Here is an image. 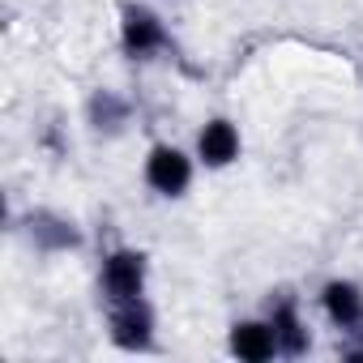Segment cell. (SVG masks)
<instances>
[{"instance_id": "obj_1", "label": "cell", "mask_w": 363, "mask_h": 363, "mask_svg": "<svg viewBox=\"0 0 363 363\" xmlns=\"http://www.w3.org/2000/svg\"><path fill=\"white\" fill-rule=\"evenodd\" d=\"M116 39H120V52L133 65H154L167 52H175L171 26H167V18L150 5V0H124L120 22H116Z\"/></svg>"}, {"instance_id": "obj_2", "label": "cell", "mask_w": 363, "mask_h": 363, "mask_svg": "<svg viewBox=\"0 0 363 363\" xmlns=\"http://www.w3.org/2000/svg\"><path fill=\"white\" fill-rule=\"evenodd\" d=\"M197 154L175 141H150L141 158V184L158 201H184L197 184Z\"/></svg>"}, {"instance_id": "obj_3", "label": "cell", "mask_w": 363, "mask_h": 363, "mask_svg": "<svg viewBox=\"0 0 363 363\" xmlns=\"http://www.w3.org/2000/svg\"><path fill=\"white\" fill-rule=\"evenodd\" d=\"M150 291V252L133 244H116L99 261V295L103 303H124L141 299Z\"/></svg>"}, {"instance_id": "obj_4", "label": "cell", "mask_w": 363, "mask_h": 363, "mask_svg": "<svg viewBox=\"0 0 363 363\" xmlns=\"http://www.w3.org/2000/svg\"><path fill=\"white\" fill-rule=\"evenodd\" d=\"M107 342L124 354L158 350V312H154V303L145 295L124 299V303H107Z\"/></svg>"}, {"instance_id": "obj_5", "label": "cell", "mask_w": 363, "mask_h": 363, "mask_svg": "<svg viewBox=\"0 0 363 363\" xmlns=\"http://www.w3.org/2000/svg\"><path fill=\"white\" fill-rule=\"evenodd\" d=\"M265 316H269V325H274V337H278V354H282V359H303V354L312 350V325H308L303 303H299L295 291H286V286L269 291Z\"/></svg>"}, {"instance_id": "obj_6", "label": "cell", "mask_w": 363, "mask_h": 363, "mask_svg": "<svg viewBox=\"0 0 363 363\" xmlns=\"http://www.w3.org/2000/svg\"><path fill=\"white\" fill-rule=\"evenodd\" d=\"M22 231H26V240H30V248H35L39 257H65V252H77V248L86 244L77 218H69V214H60V210H48V206L30 210V214L22 218Z\"/></svg>"}, {"instance_id": "obj_7", "label": "cell", "mask_w": 363, "mask_h": 363, "mask_svg": "<svg viewBox=\"0 0 363 363\" xmlns=\"http://www.w3.org/2000/svg\"><path fill=\"white\" fill-rule=\"evenodd\" d=\"M193 154L206 171H231L244 158V133L231 116H210L201 120L197 137H193Z\"/></svg>"}, {"instance_id": "obj_8", "label": "cell", "mask_w": 363, "mask_h": 363, "mask_svg": "<svg viewBox=\"0 0 363 363\" xmlns=\"http://www.w3.org/2000/svg\"><path fill=\"white\" fill-rule=\"evenodd\" d=\"M316 308H320L325 325L337 329V337L363 329V282L342 278V274L337 278H325L320 291H316Z\"/></svg>"}, {"instance_id": "obj_9", "label": "cell", "mask_w": 363, "mask_h": 363, "mask_svg": "<svg viewBox=\"0 0 363 363\" xmlns=\"http://www.w3.org/2000/svg\"><path fill=\"white\" fill-rule=\"evenodd\" d=\"M227 354L240 359V363H274V359H282L269 316L265 312L261 316H235L227 325Z\"/></svg>"}, {"instance_id": "obj_10", "label": "cell", "mask_w": 363, "mask_h": 363, "mask_svg": "<svg viewBox=\"0 0 363 363\" xmlns=\"http://www.w3.org/2000/svg\"><path fill=\"white\" fill-rule=\"evenodd\" d=\"M86 124H90V133L94 137H124L128 133V124H133V103L120 94V90H111V86H99V90H90V99H86Z\"/></svg>"}]
</instances>
